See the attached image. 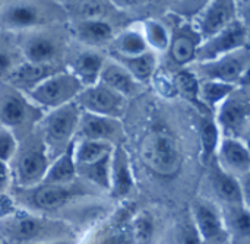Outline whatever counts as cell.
I'll use <instances>...</instances> for the list:
<instances>
[{
  "label": "cell",
  "mask_w": 250,
  "mask_h": 244,
  "mask_svg": "<svg viewBox=\"0 0 250 244\" xmlns=\"http://www.w3.org/2000/svg\"><path fill=\"white\" fill-rule=\"evenodd\" d=\"M0 234L9 244H42L67 237L64 224L18 209L0 218Z\"/></svg>",
  "instance_id": "cell-1"
},
{
  "label": "cell",
  "mask_w": 250,
  "mask_h": 244,
  "mask_svg": "<svg viewBox=\"0 0 250 244\" xmlns=\"http://www.w3.org/2000/svg\"><path fill=\"white\" fill-rule=\"evenodd\" d=\"M144 164L158 176L173 177L182 168V154L177 142L166 132L148 133L141 143Z\"/></svg>",
  "instance_id": "cell-2"
},
{
  "label": "cell",
  "mask_w": 250,
  "mask_h": 244,
  "mask_svg": "<svg viewBox=\"0 0 250 244\" xmlns=\"http://www.w3.org/2000/svg\"><path fill=\"white\" fill-rule=\"evenodd\" d=\"M83 89L82 83L72 72H54L29 89V100L47 108H59L75 101Z\"/></svg>",
  "instance_id": "cell-3"
},
{
  "label": "cell",
  "mask_w": 250,
  "mask_h": 244,
  "mask_svg": "<svg viewBox=\"0 0 250 244\" xmlns=\"http://www.w3.org/2000/svg\"><path fill=\"white\" fill-rule=\"evenodd\" d=\"M82 110L75 101L64 104L59 108L51 110V113L44 120V135L47 148L54 149V155L63 154L67 146L73 142L72 138L76 133L79 117Z\"/></svg>",
  "instance_id": "cell-4"
},
{
  "label": "cell",
  "mask_w": 250,
  "mask_h": 244,
  "mask_svg": "<svg viewBox=\"0 0 250 244\" xmlns=\"http://www.w3.org/2000/svg\"><path fill=\"white\" fill-rule=\"evenodd\" d=\"M248 69L249 50L245 47L237 51L224 54L215 60L201 63L193 73H199L204 81H215L237 86L243 79L248 78Z\"/></svg>",
  "instance_id": "cell-5"
},
{
  "label": "cell",
  "mask_w": 250,
  "mask_h": 244,
  "mask_svg": "<svg viewBox=\"0 0 250 244\" xmlns=\"http://www.w3.org/2000/svg\"><path fill=\"white\" fill-rule=\"evenodd\" d=\"M192 224L202 244H223L230 236L224 214L207 199H198L192 203Z\"/></svg>",
  "instance_id": "cell-6"
},
{
  "label": "cell",
  "mask_w": 250,
  "mask_h": 244,
  "mask_svg": "<svg viewBox=\"0 0 250 244\" xmlns=\"http://www.w3.org/2000/svg\"><path fill=\"white\" fill-rule=\"evenodd\" d=\"M76 105L91 114L104 116L119 120L126 111V98L116 94L103 83L83 88L75 98Z\"/></svg>",
  "instance_id": "cell-7"
},
{
  "label": "cell",
  "mask_w": 250,
  "mask_h": 244,
  "mask_svg": "<svg viewBox=\"0 0 250 244\" xmlns=\"http://www.w3.org/2000/svg\"><path fill=\"white\" fill-rule=\"evenodd\" d=\"M245 47H248V25L236 19L221 32L202 41L196 51V59L205 63Z\"/></svg>",
  "instance_id": "cell-8"
},
{
  "label": "cell",
  "mask_w": 250,
  "mask_h": 244,
  "mask_svg": "<svg viewBox=\"0 0 250 244\" xmlns=\"http://www.w3.org/2000/svg\"><path fill=\"white\" fill-rule=\"evenodd\" d=\"M249 100L242 94L237 95L233 91L220 105H218V117L217 126L218 130L226 133V138L240 139L243 133L248 132L249 124Z\"/></svg>",
  "instance_id": "cell-9"
},
{
  "label": "cell",
  "mask_w": 250,
  "mask_h": 244,
  "mask_svg": "<svg viewBox=\"0 0 250 244\" xmlns=\"http://www.w3.org/2000/svg\"><path fill=\"white\" fill-rule=\"evenodd\" d=\"M236 3L227 0L207 1L202 12L196 16V32L202 41L221 32L236 20Z\"/></svg>",
  "instance_id": "cell-10"
},
{
  "label": "cell",
  "mask_w": 250,
  "mask_h": 244,
  "mask_svg": "<svg viewBox=\"0 0 250 244\" xmlns=\"http://www.w3.org/2000/svg\"><path fill=\"white\" fill-rule=\"evenodd\" d=\"M217 158L218 168L234 179H242L250 173L249 149L242 139H221L217 146Z\"/></svg>",
  "instance_id": "cell-11"
},
{
  "label": "cell",
  "mask_w": 250,
  "mask_h": 244,
  "mask_svg": "<svg viewBox=\"0 0 250 244\" xmlns=\"http://www.w3.org/2000/svg\"><path fill=\"white\" fill-rule=\"evenodd\" d=\"M76 132H79V135L83 139L103 141V142H110L113 145H114V139H120L123 136V127L119 120L91 114L86 111L81 113Z\"/></svg>",
  "instance_id": "cell-12"
},
{
  "label": "cell",
  "mask_w": 250,
  "mask_h": 244,
  "mask_svg": "<svg viewBox=\"0 0 250 244\" xmlns=\"http://www.w3.org/2000/svg\"><path fill=\"white\" fill-rule=\"evenodd\" d=\"M135 180L130 168L129 154L125 146L116 145L110 160V174H108V192L113 198H125L133 189Z\"/></svg>",
  "instance_id": "cell-13"
},
{
  "label": "cell",
  "mask_w": 250,
  "mask_h": 244,
  "mask_svg": "<svg viewBox=\"0 0 250 244\" xmlns=\"http://www.w3.org/2000/svg\"><path fill=\"white\" fill-rule=\"evenodd\" d=\"M100 83L105 85L116 94L125 97L126 100L130 97H136L142 92L144 85L139 83L123 66H120L116 60L105 61L103 70L100 73Z\"/></svg>",
  "instance_id": "cell-14"
},
{
  "label": "cell",
  "mask_w": 250,
  "mask_h": 244,
  "mask_svg": "<svg viewBox=\"0 0 250 244\" xmlns=\"http://www.w3.org/2000/svg\"><path fill=\"white\" fill-rule=\"evenodd\" d=\"M48 165V154L45 148H35L25 152L18 161V183L23 187L40 186Z\"/></svg>",
  "instance_id": "cell-15"
},
{
  "label": "cell",
  "mask_w": 250,
  "mask_h": 244,
  "mask_svg": "<svg viewBox=\"0 0 250 244\" xmlns=\"http://www.w3.org/2000/svg\"><path fill=\"white\" fill-rule=\"evenodd\" d=\"M0 22L10 28H29L45 22L42 10L37 3H9L0 15Z\"/></svg>",
  "instance_id": "cell-16"
},
{
  "label": "cell",
  "mask_w": 250,
  "mask_h": 244,
  "mask_svg": "<svg viewBox=\"0 0 250 244\" xmlns=\"http://www.w3.org/2000/svg\"><path fill=\"white\" fill-rule=\"evenodd\" d=\"M201 42L202 38L196 29L189 25H183L170 38V56L177 64H188L196 59V51Z\"/></svg>",
  "instance_id": "cell-17"
},
{
  "label": "cell",
  "mask_w": 250,
  "mask_h": 244,
  "mask_svg": "<svg viewBox=\"0 0 250 244\" xmlns=\"http://www.w3.org/2000/svg\"><path fill=\"white\" fill-rule=\"evenodd\" d=\"M76 177V168L73 163V142L67 146V149L56 157L51 165L41 182V184H53V186H67Z\"/></svg>",
  "instance_id": "cell-18"
},
{
  "label": "cell",
  "mask_w": 250,
  "mask_h": 244,
  "mask_svg": "<svg viewBox=\"0 0 250 244\" xmlns=\"http://www.w3.org/2000/svg\"><path fill=\"white\" fill-rule=\"evenodd\" d=\"M116 145L103 141H89L82 139L81 142H73V163L75 167L89 165L100 161H104L111 157Z\"/></svg>",
  "instance_id": "cell-19"
},
{
  "label": "cell",
  "mask_w": 250,
  "mask_h": 244,
  "mask_svg": "<svg viewBox=\"0 0 250 244\" xmlns=\"http://www.w3.org/2000/svg\"><path fill=\"white\" fill-rule=\"evenodd\" d=\"M105 60L101 54L94 51H85L76 57L73 61L72 73L78 78V81L82 83L83 88L92 86L98 83L100 73L103 70Z\"/></svg>",
  "instance_id": "cell-20"
},
{
  "label": "cell",
  "mask_w": 250,
  "mask_h": 244,
  "mask_svg": "<svg viewBox=\"0 0 250 244\" xmlns=\"http://www.w3.org/2000/svg\"><path fill=\"white\" fill-rule=\"evenodd\" d=\"M85 244H133L130 224L122 217L114 218L105 225L97 228Z\"/></svg>",
  "instance_id": "cell-21"
},
{
  "label": "cell",
  "mask_w": 250,
  "mask_h": 244,
  "mask_svg": "<svg viewBox=\"0 0 250 244\" xmlns=\"http://www.w3.org/2000/svg\"><path fill=\"white\" fill-rule=\"evenodd\" d=\"M212 186L217 193V196L230 206H245V201L242 196V189L239 179H234L224 171H221L217 165V168L212 173Z\"/></svg>",
  "instance_id": "cell-22"
},
{
  "label": "cell",
  "mask_w": 250,
  "mask_h": 244,
  "mask_svg": "<svg viewBox=\"0 0 250 244\" xmlns=\"http://www.w3.org/2000/svg\"><path fill=\"white\" fill-rule=\"evenodd\" d=\"M114 60L142 85L144 82L149 81L157 70V59L151 51H146L136 57H122L114 54Z\"/></svg>",
  "instance_id": "cell-23"
},
{
  "label": "cell",
  "mask_w": 250,
  "mask_h": 244,
  "mask_svg": "<svg viewBox=\"0 0 250 244\" xmlns=\"http://www.w3.org/2000/svg\"><path fill=\"white\" fill-rule=\"evenodd\" d=\"M72 198L67 186H53V184H41L35 189L32 195V201L35 206L41 209H57L63 206Z\"/></svg>",
  "instance_id": "cell-24"
},
{
  "label": "cell",
  "mask_w": 250,
  "mask_h": 244,
  "mask_svg": "<svg viewBox=\"0 0 250 244\" xmlns=\"http://www.w3.org/2000/svg\"><path fill=\"white\" fill-rule=\"evenodd\" d=\"M26 63L44 66L56 56V44L45 37H32L22 45Z\"/></svg>",
  "instance_id": "cell-25"
},
{
  "label": "cell",
  "mask_w": 250,
  "mask_h": 244,
  "mask_svg": "<svg viewBox=\"0 0 250 244\" xmlns=\"http://www.w3.org/2000/svg\"><path fill=\"white\" fill-rule=\"evenodd\" d=\"M149 51L144 34L135 29H126L114 38V54L122 57H136Z\"/></svg>",
  "instance_id": "cell-26"
},
{
  "label": "cell",
  "mask_w": 250,
  "mask_h": 244,
  "mask_svg": "<svg viewBox=\"0 0 250 244\" xmlns=\"http://www.w3.org/2000/svg\"><path fill=\"white\" fill-rule=\"evenodd\" d=\"M75 32L79 40L88 44L105 42L113 37V28L101 20H78L75 25Z\"/></svg>",
  "instance_id": "cell-27"
},
{
  "label": "cell",
  "mask_w": 250,
  "mask_h": 244,
  "mask_svg": "<svg viewBox=\"0 0 250 244\" xmlns=\"http://www.w3.org/2000/svg\"><path fill=\"white\" fill-rule=\"evenodd\" d=\"M26 104L25 100L16 95H6L0 102V123L10 129L21 126L26 120Z\"/></svg>",
  "instance_id": "cell-28"
},
{
  "label": "cell",
  "mask_w": 250,
  "mask_h": 244,
  "mask_svg": "<svg viewBox=\"0 0 250 244\" xmlns=\"http://www.w3.org/2000/svg\"><path fill=\"white\" fill-rule=\"evenodd\" d=\"M130 234L133 244H155L157 227L154 217L146 212H138L130 221Z\"/></svg>",
  "instance_id": "cell-29"
},
{
  "label": "cell",
  "mask_w": 250,
  "mask_h": 244,
  "mask_svg": "<svg viewBox=\"0 0 250 244\" xmlns=\"http://www.w3.org/2000/svg\"><path fill=\"white\" fill-rule=\"evenodd\" d=\"M237 86L215 82V81H202L199 82V101L205 108H212L220 105Z\"/></svg>",
  "instance_id": "cell-30"
},
{
  "label": "cell",
  "mask_w": 250,
  "mask_h": 244,
  "mask_svg": "<svg viewBox=\"0 0 250 244\" xmlns=\"http://www.w3.org/2000/svg\"><path fill=\"white\" fill-rule=\"evenodd\" d=\"M173 79H174V86H176L177 94H180L182 97H185L186 100L193 102L202 111L207 110L199 101V81L193 72L182 70L176 76H173Z\"/></svg>",
  "instance_id": "cell-31"
},
{
  "label": "cell",
  "mask_w": 250,
  "mask_h": 244,
  "mask_svg": "<svg viewBox=\"0 0 250 244\" xmlns=\"http://www.w3.org/2000/svg\"><path fill=\"white\" fill-rule=\"evenodd\" d=\"M142 34H144L148 48L151 47L152 50H157V51H166L170 45L171 35L168 29L160 20H154V19L145 20Z\"/></svg>",
  "instance_id": "cell-32"
},
{
  "label": "cell",
  "mask_w": 250,
  "mask_h": 244,
  "mask_svg": "<svg viewBox=\"0 0 250 244\" xmlns=\"http://www.w3.org/2000/svg\"><path fill=\"white\" fill-rule=\"evenodd\" d=\"M62 6L69 7L67 10L79 20H101L105 12V4L103 1H64Z\"/></svg>",
  "instance_id": "cell-33"
},
{
  "label": "cell",
  "mask_w": 250,
  "mask_h": 244,
  "mask_svg": "<svg viewBox=\"0 0 250 244\" xmlns=\"http://www.w3.org/2000/svg\"><path fill=\"white\" fill-rule=\"evenodd\" d=\"M48 75L45 73V66H37V64H29L25 63L22 66H18L12 70L10 79L15 83H22V85H31L34 88L38 82H41L44 78ZM29 88V89H31ZM28 89V91H29Z\"/></svg>",
  "instance_id": "cell-34"
},
{
  "label": "cell",
  "mask_w": 250,
  "mask_h": 244,
  "mask_svg": "<svg viewBox=\"0 0 250 244\" xmlns=\"http://www.w3.org/2000/svg\"><path fill=\"white\" fill-rule=\"evenodd\" d=\"M201 142H202V149L205 160H209L220 143V130L215 122L212 120H204L201 126Z\"/></svg>",
  "instance_id": "cell-35"
},
{
  "label": "cell",
  "mask_w": 250,
  "mask_h": 244,
  "mask_svg": "<svg viewBox=\"0 0 250 244\" xmlns=\"http://www.w3.org/2000/svg\"><path fill=\"white\" fill-rule=\"evenodd\" d=\"M233 208L229 218L224 217L226 225H231L229 233H237L240 237H249L250 233V215L249 208L245 206H230Z\"/></svg>",
  "instance_id": "cell-36"
},
{
  "label": "cell",
  "mask_w": 250,
  "mask_h": 244,
  "mask_svg": "<svg viewBox=\"0 0 250 244\" xmlns=\"http://www.w3.org/2000/svg\"><path fill=\"white\" fill-rule=\"evenodd\" d=\"M18 141L10 129L0 126V161L7 164L16 154Z\"/></svg>",
  "instance_id": "cell-37"
},
{
  "label": "cell",
  "mask_w": 250,
  "mask_h": 244,
  "mask_svg": "<svg viewBox=\"0 0 250 244\" xmlns=\"http://www.w3.org/2000/svg\"><path fill=\"white\" fill-rule=\"evenodd\" d=\"M151 79H152V82H154L155 89H157L161 95L168 97V98H171V97H176V95H177V92H176V86H174V79H173L171 76H168V73H167V72H164V70H158V69H157Z\"/></svg>",
  "instance_id": "cell-38"
},
{
  "label": "cell",
  "mask_w": 250,
  "mask_h": 244,
  "mask_svg": "<svg viewBox=\"0 0 250 244\" xmlns=\"http://www.w3.org/2000/svg\"><path fill=\"white\" fill-rule=\"evenodd\" d=\"M207 1H171L170 6L173 7L171 10L177 15L182 16H198L202 9L205 7Z\"/></svg>",
  "instance_id": "cell-39"
},
{
  "label": "cell",
  "mask_w": 250,
  "mask_h": 244,
  "mask_svg": "<svg viewBox=\"0 0 250 244\" xmlns=\"http://www.w3.org/2000/svg\"><path fill=\"white\" fill-rule=\"evenodd\" d=\"M180 242L182 244H202L193 224H189V225H185L182 228V234H180Z\"/></svg>",
  "instance_id": "cell-40"
},
{
  "label": "cell",
  "mask_w": 250,
  "mask_h": 244,
  "mask_svg": "<svg viewBox=\"0 0 250 244\" xmlns=\"http://www.w3.org/2000/svg\"><path fill=\"white\" fill-rule=\"evenodd\" d=\"M15 205L12 202V199L9 196H6L4 193H0V218L12 214L15 211Z\"/></svg>",
  "instance_id": "cell-41"
},
{
  "label": "cell",
  "mask_w": 250,
  "mask_h": 244,
  "mask_svg": "<svg viewBox=\"0 0 250 244\" xmlns=\"http://www.w3.org/2000/svg\"><path fill=\"white\" fill-rule=\"evenodd\" d=\"M9 180H10V174H9L7 164L0 161V193H3V190L7 187Z\"/></svg>",
  "instance_id": "cell-42"
},
{
  "label": "cell",
  "mask_w": 250,
  "mask_h": 244,
  "mask_svg": "<svg viewBox=\"0 0 250 244\" xmlns=\"http://www.w3.org/2000/svg\"><path fill=\"white\" fill-rule=\"evenodd\" d=\"M12 67V59L7 53L0 51V73H4L7 70H10Z\"/></svg>",
  "instance_id": "cell-43"
},
{
  "label": "cell",
  "mask_w": 250,
  "mask_h": 244,
  "mask_svg": "<svg viewBox=\"0 0 250 244\" xmlns=\"http://www.w3.org/2000/svg\"><path fill=\"white\" fill-rule=\"evenodd\" d=\"M42 244H73V242L72 240H67V239H62V240H56V242H50V243Z\"/></svg>",
  "instance_id": "cell-44"
}]
</instances>
